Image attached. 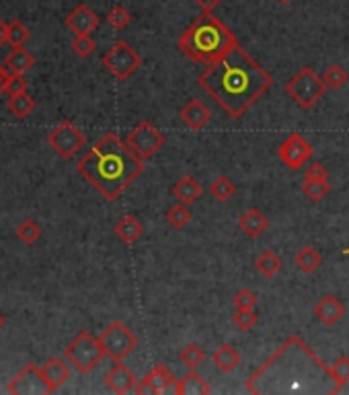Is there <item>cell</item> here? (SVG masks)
Wrapping results in <instances>:
<instances>
[{
    "mask_svg": "<svg viewBox=\"0 0 349 395\" xmlns=\"http://www.w3.org/2000/svg\"><path fill=\"white\" fill-rule=\"evenodd\" d=\"M239 46L236 36L212 13H202L192 25L179 36V52L197 64H212Z\"/></svg>",
    "mask_w": 349,
    "mask_h": 395,
    "instance_id": "obj_4",
    "label": "cell"
},
{
    "mask_svg": "<svg viewBox=\"0 0 349 395\" xmlns=\"http://www.w3.org/2000/svg\"><path fill=\"white\" fill-rule=\"evenodd\" d=\"M105 385H107V389L113 391V394L125 395L136 389L138 379H136V375H134L125 364H122V360H120V362L105 375Z\"/></svg>",
    "mask_w": 349,
    "mask_h": 395,
    "instance_id": "obj_14",
    "label": "cell"
},
{
    "mask_svg": "<svg viewBox=\"0 0 349 395\" xmlns=\"http://www.w3.org/2000/svg\"><path fill=\"white\" fill-rule=\"evenodd\" d=\"M179 360H181V364H185L187 369H197L204 360H206V352H204V348L202 346H197V344H187L185 348H181L179 350Z\"/></svg>",
    "mask_w": 349,
    "mask_h": 395,
    "instance_id": "obj_31",
    "label": "cell"
},
{
    "mask_svg": "<svg viewBox=\"0 0 349 395\" xmlns=\"http://www.w3.org/2000/svg\"><path fill=\"white\" fill-rule=\"evenodd\" d=\"M70 48H72V52L78 56V58H88V56L97 50V43H95V39L90 36H76Z\"/></svg>",
    "mask_w": 349,
    "mask_h": 395,
    "instance_id": "obj_38",
    "label": "cell"
},
{
    "mask_svg": "<svg viewBox=\"0 0 349 395\" xmlns=\"http://www.w3.org/2000/svg\"><path fill=\"white\" fill-rule=\"evenodd\" d=\"M314 315H316V319H318L321 324L331 327V325H337L343 319V315H345V305H343L337 297L327 294V297H323V299L314 305Z\"/></svg>",
    "mask_w": 349,
    "mask_h": 395,
    "instance_id": "obj_16",
    "label": "cell"
},
{
    "mask_svg": "<svg viewBox=\"0 0 349 395\" xmlns=\"http://www.w3.org/2000/svg\"><path fill=\"white\" fill-rule=\"evenodd\" d=\"M192 210H189V206L187 204H181V202H177L174 206H171L169 210H167V215H165V220L177 229V231H181V229H185L189 222H192Z\"/></svg>",
    "mask_w": 349,
    "mask_h": 395,
    "instance_id": "obj_28",
    "label": "cell"
},
{
    "mask_svg": "<svg viewBox=\"0 0 349 395\" xmlns=\"http://www.w3.org/2000/svg\"><path fill=\"white\" fill-rule=\"evenodd\" d=\"M113 233L115 237L125 243V245H132V243H136L142 233H144V227H142V222H140L136 216L132 215H125L122 216L118 222H115V227H113Z\"/></svg>",
    "mask_w": 349,
    "mask_h": 395,
    "instance_id": "obj_21",
    "label": "cell"
},
{
    "mask_svg": "<svg viewBox=\"0 0 349 395\" xmlns=\"http://www.w3.org/2000/svg\"><path fill=\"white\" fill-rule=\"evenodd\" d=\"M6 109L15 116V118H27L35 111V99L25 91V93H19V95H13L9 97L6 101Z\"/></svg>",
    "mask_w": 349,
    "mask_h": 395,
    "instance_id": "obj_25",
    "label": "cell"
},
{
    "mask_svg": "<svg viewBox=\"0 0 349 395\" xmlns=\"http://www.w3.org/2000/svg\"><path fill=\"white\" fill-rule=\"evenodd\" d=\"M329 190H331L329 180L327 181L304 180V183H302V192H304V196L308 198L311 202H321L323 198L329 194Z\"/></svg>",
    "mask_w": 349,
    "mask_h": 395,
    "instance_id": "obj_32",
    "label": "cell"
},
{
    "mask_svg": "<svg viewBox=\"0 0 349 395\" xmlns=\"http://www.w3.org/2000/svg\"><path fill=\"white\" fill-rule=\"evenodd\" d=\"M193 2H195V6H197L202 13H212L222 0H193Z\"/></svg>",
    "mask_w": 349,
    "mask_h": 395,
    "instance_id": "obj_43",
    "label": "cell"
},
{
    "mask_svg": "<svg viewBox=\"0 0 349 395\" xmlns=\"http://www.w3.org/2000/svg\"><path fill=\"white\" fill-rule=\"evenodd\" d=\"M70 366L72 364H70L68 360L60 359V356H52V359H48L43 362L41 371H43V377L48 381L52 394L56 389H60L70 379Z\"/></svg>",
    "mask_w": 349,
    "mask_h": 395,
    "instance_id": "obj_17",
    "label": "cell"
},
{
    "mask_svg": "<svg viewBox=\"0 0 349 395\" xmlns=\"http://www.w3.org/2000/svg\"><path fill=\"white\" fill-rule=\"evenodd\" d=\"M134 391H136V394H140V395H146V394L158 395L157 387H155V383L150 381V377H148V375L142 379V381H138V385H136V389H134Z\"/></svg>",
    "mask_w": 349,
    "mask_h": 395,
    "instance_id": "obj_42",
    "label": "cell"
},
{
    "mask_svg": "<svg viewBox=\"0 0 349 395\" xmlns=\"http://www.w3.org/2000/svg\"><path fill=\"white\" fill-rule=\"evenodd\" d=\"M348 78V72H345V68L341 64H331L329 68H325V72H323V83L327 85V89H343Z\"/></svg>",
    "mask_w": 349,
    "mask_h": 395,
    "instance_id": "obj_30",
    "label": "cell"
},
{
    "mask_svg": "<svg viewBox=\"0 0 349 395\" xmlns=\"http://www.w3.org/2000/svg\"><path fill=\"white\" fill-rule=\"evenodd\" d=\"M99 23H101L99 15L87 4H78L66 17V27L76 36H90L99 27Z\"/></svg>",
    "mask_w": 349,
    "mask_h": 395,
    "instance_id": "obj_13",
    "label": "cell"
},
{
    "mask_svg": "<svg viewBox=\"0 0 349 395\" xmlns=\"http://www.w3.org/2000/svg\"><path fill=\"white\" fill-rule=\"evenodd\" d=\"M283 89L298 108L313 109L323 99L327 85L323 83V76H318L311 66H304L286 83Z\"/></svg>",
    "mask_w": 349,
    "mask_h": 395,
    "instance_id": "obj_5",
    "label": "cell"
},
{
    "mask_svg": "<svg viewBox=\"0 0 349 395\" xmlns=\"http://www.w3.org/2000/svg\"><path fill=\"white\" fill-rule=\"evenodd\" d=\"M105 350L101 346L99 338H95L88 332H80L74 340L70 342L64 348V359L72 364V369H76L78 373L87 375L93 369L99 366V362L103 360Z\"/></svg>",
    "mask_w": 349,
    "mask_h": 395,
    "instance_id": "obj_6",
    "label": "cell"
},
{
    "mask_svg": "<svg viewBox=\"0 0 349 395\" xmlns=\"http://www.w3.org/2000/svg\"><path fill=\"white\" fill-rule=\"evenodd\" d=\"M212 364H214L220 373H232V371L241 364V354H239L236 348H232L230 344H222V346L216 348V352L212 354Z\"/></svg>",
    "mask_w": 349,
    "mask_h": 395,
    "instance_id": "obj_22",
    "label": "cell"
},
{
    "mask_svg": "<svg viewBox=\"0 0 349 395\" xmlns=\"http://www.w3.org/2000/svg\"><path fill=\"white\" fill-rule=\"evenodd\" d=\"M314 155L311 143L302 134H290L283 143L279 144L278 157L288 169H300L311 161Z\"/></svg>",
    "mask_w": 349,
    "mask_h": 395,
    "instance_id": "obj_12",
    "label": "cell"
},
{
    "mask_svg": "<svg viewBox=\"0 0 349 395\" xmlns=\"http://www.w3.org/2000/svg\"><path fill=\"white\" fill-rule=\"evenodd\" d=\"M294 266H296L302 274H313L323 266V255L314 250L313 245H304L300 252L294 255Z\"/></svg>",
    "mask_w": 349,
    "mask_h": 395,
    "instance_id": "obj_24",
    "label": "cell"
},
{
    "mask_svg": "<svg viewBox=\"0 0 349 395\" xmlns=\"http://www.w3.org/2000/svg\"><path fill=\"white\" fill-rule=\"evenodd\" d=\"M304 180H316V181H327L329 180V171L323 163H311L304 171Z\"/></svg>",
    "mask_w": 349,
    "mask_h": 395,
    "instance_id": "obj_40",
    "label": "cell"
},
{
    "mask_svg": "<svg viewBox=\"0 0 349 395\" xmlns=\"http://www.w3.org/2000/svg\"><path fill=\"white\" fill-rule=\"evenodd\" d=\"M4 91L9 93V97L19 95V93H25V91H27V81L23 78V74H11Z\"/></svg>",
    "mask_w": 349,
    "mask_h": 395,
    "instance_id": "obj_41",
    "label": "cell"
},
{
    "mask_svg": "<svg viewBox=\"0 0 349 395\" xmlns=\"http://www.w3.org/2000/svg\"><path fill=\"white\" fill-rule=\"evenodd\" d=\"M103 66L109 74H113L118 81H127L134 72L142 66V56L127 43V41H118L113 43L101 58Z\"/></svg>",
    "mask_w": 349,
    "mask_h": 395,
    "instance_id": "obj_8",
    "label": "cell"
},
{
    "mask_svg": "<svg viewBox=\"0 0 349 395\" xmlns=\"http://www.w3.org/2000/svg\"><path fill=\"white\" fill-rule=\"evenodd\" d=\"M331 375L335 379V387L337 394L349 383V356H339L331 364Z\"/></svg>",
    "mask_w": 349,
    "mask_h": 395,
    "instance_id": "obj_33",
    "label": "cell"
},
{
    "mask_svg": "<svg viewBox=\"0 0 349 395\" xmlns=\"http://www.w3.org/2000/svg\"><path fill=\"white\" fill-rule=\"evenodd\" d=\"M267 227H269V218L263 215L259 208H249L239 218V229L243 231L246 239H259Z\"/></svg>",
    "mask_w": 349,
    "mask_h": 395,
    "instance_id": "obj_18",
    "label": "cell"
},
{
    "mask_svg": "<svg viewBox=\"0 0 349 395\" xmlns=\"http://www.w3.org/2000/svg\"><path fill=\"white\" fill-rule=\"evenodd\" d=\"M125 146L138 157L140 161H148L157 155L165 144V134L155 128L150 122H140L127 136H125Z\"/></svg>",
    "mask_w": 349,
    "mask_h": 395,
    "instance_id": "obj_10",
    "label": "cell"
},
{
    "mask_svg": "<svg viewBox=\"0 0 349 395\" xmlns=\"http://www.w3.org/2000/svg\"><path fill=\"white\" fill-rule=\"evenodd\" d=\"M249 394H337L331 366L300 336H290L246 379Z\"/></svg>",
    "mask_w": 349,
    "mask_h": 395,
    "instance_id": "obj_1",
    "label": "cell"
},
{
    "mask_svg": "<svg viewBox=\"0 0 349 395\" xmlns=\"http://www.w3.org/2000/svg\"><path fill=\"white\" fill-rule=\"evenodd\" d=\"M4 324H6V322H4V315H2V313H0V329H2V327H4Z\"/></svg>",
    "mask_w": 349,
    "mask_h": 395,
    "instance_id": "obj_46",
    "label": "cell"
},
{
    "mask_svg": "<svg viewBox=\"0 0 349 395\" xmlns=\"http://www.w3.org/2000/svg\"><path fill=\"white\" fill-rule=\"evenodd\" d=\"M179 118L185 126L189 130H202V128L208 126V122L212 120V109L199 101V99H192L189 103H185L181 111H179Z\"/></svg>",
    "mask_w": 349,
    "mask_h": 395,
    "instance_id": "obj_15",
    "label": "cell"
},
{
    "mask_svg": "<svg viewBox=\"0 0 349 395\" xmlns=\"http://www.w3.org/2000/svg\"><path fill=\"white\" fill-rule=\"evenodd\" d=\"M234 192H236V185L226 175H218L216 180L209 183V194H212V198H216L218 202H228L230 198L234 196Z\"/></svg>",
    "mask_w": 349,
    "mask_h": 395,
    "instance_id": "obj_29",
    "label": "cell"
},
{
    "mask_svg": "<svg viewBox=\"0 0 349 395\" xmlns=\"http://www.w3.org/2000/svg\"><path fill=\"white\" fill-rule=\"evenodd\" d=\"M35 58L25 48H15L11 54L4 58V68L9 74H25L29 68H33Z\"/></svg>",
    "mask_w": 349,
    "mask_h": 395,
    "instance_id": "obj_23",
    "label": "cell"
},
{
    "mask_svg": "<svg viewBox=\"0 0 349 395\" xmlns=\"http://www.w3.org/2000/svg\"><path fill=\"white\" fill-rule=\"evenodd\" d=\"M343 255H349V250H343Z\"/></svg>",
    "mask_w": 349,
    "mask_h": 395,
    "instance_id": "obj_48",
    "label": "cell"
},
{
    "mask_svg": "<svg viewBox=\"0 0 349 395\" xmlns=\"http://www.w3.org/2000/svg\"><path fill=\"white\" fill-rule=\"evenodd\" d=\"M173 391L177 395H209L212 387H209L208 381L199 373H195V369H193L192 373H187L185 377L174 381Z\"/></svg>",
    "mask_w": 349,
    "mask_h": 395,
    "instance_id": "obj_19",
    "label": "cell"
},
{
    "mask_svg": "<svg viewBox=\"0 0 349 395\" xmlns=\"http://www.w3.org/2000/svg\"><path fill=\"white\" fill-rule=\"evenodd\" d=\"M281 257H279L276 252H263L257 260H255V268L257 272L261 274L263 278H267V280H271V278H276V274H278L279 270H281Z\"/></svg>",
    "mask_w": 349,
    "mask_h": 395,
    "instance_id": "obj_27",
    "label": "cell"
},
{
    "mask_svg": "<svg viewBox=\"0 0 349 395\" xmlns=\"http://www.w3.org/2000/svg\"><path fill=\"white\" fill-rule=\"evenodd\" d=\"M29 36H31V31L17 19L9 25V43L13 48H23V43L29 39Z\"/></svg>",
    "mask_w": 349,
    "mask_h": 395,
    "instance_id": "obj_37",
    "label": "cell"
},
{
    "mask_svg": "<svg viewBox=\"0 0 349 395\" xmlns=\"http://www.w3.org/2000/svg\"><path fill=\"white\" fill-rule=\"evenodd\" d=\"M259 303L257 294L249 288H241L234 297H232V305L234 309H255Z\"/></svg>",
    "mask_w": 349,
    "mask_h": 395,
    "instance_id": "obj_39",
    "label": "cell"
},
{
    "mask_svg": "<svg viewBox=\"0 0 349 395\" xmlns=\"http://www.w3.org/2000/svg\"><path fill=\"white\" fill-rule=\"evenodd\" d=\"M6 391L15 395H41L52 394L48 381L43 377L41 366H37L33 362H29L27 366H23L15 377L11 379V383L6 385Z\"/></svg>",
    "mask_w": 349,
    "mask_h": 395,
    "instance_id": "obj_11",
    "label": "cell"
},
{
    "mask_svg": "<svg viewBox=\"0 0 349 395\" xmlns=\"http://www.w3.org/2000/svg\"><path fill=\"white\" fill-rule=\"evenodd\" d=\"M9 43V25L0 19V46Z\"/></svg>",
    "mask_w": 349,
    "mask_h": 395,
    "instance_id": "obj_44",
    "label": "cell"
},
{
    "mask_svg": "<svg viewBox=\"0 0 349 395\" xmlns=\"http://www.w3.org/2000/svg\"><path fill=\"white\" fill-rule=\"evenodd\" d=\"M48 144L60 159H72L76 153H80L87 144V136L74 122L64 120L60 126H56L48 134Z\"/></svg>",
    "mask_w": 349,
    "mask_h": 395,
    "instance_id": "obj_9",
    "label": "cell"
},
{
    "mask_svg": "<svg viewBox=\"0 0 349 395\" xmlns=\"http://www.w3.org/2000/svg\"><path fill=\"white\" fill-rule=\"evenodd\" d=\"M99 342L103 346L105 356L111 360L120 362V360L127 359L136 348H138V336L123 324V322H111L105 327L99 336Z\"/></svg>",
    "mask_w": 349,
    "mask_h": 395,
    "instance_id": "obj_7",
    "label": "cell"
},
{
    "mask_svg": "<svg viewBox=\"0 0 349 395\" xmlns=\"http://www.w3.org/2000/svg\"><path fill=\"white\" fill-rule=\"evenodd\" d=\"M171 194H173L177 202L192 206V204H195V202L202 198L204 190H202L199 181L195 180V178H192V175H183V178H181V180L177 181V183L173 185Z\"/></svg>",
    "mask_w": 349,
    "mask_h": 395,
    "instance_id": "obj_20",
    "label": "cell"
},
{
    "mask_svg": "<svg viewBox=\"0 0 349 395\" xmlns=\"http://www.w3.org/2000/svg\"><path fill=\"white\" fill-rule=\"evenodd\" d=\"M148 377H150V381L155 383L158 395L167 394L169 389H173L174 381H177L173 375V371H171L167 364H162V362H158L157 366L148 373Z\"/></svg>",
    "mask_w": 349,
    "mask_h": 395,
    "instance_id": "obj_26",
    "label": "cell"
},
{
    "mask_svg": "<svg viewBox=\"0 0 349 395\" xmlns=\"http://www.w3.org/2000/svg\"><path fill=\"white\" fill-rule=\"evenodd\" d=\"M9 71L4 68V66H0V93L4 91V87H6V83H9Z\"/></svg>",
    "mask_w": 349,
    "mask_h": 395,
    "instance_id": "obj_45",
    "label": "cell"
},
{
    "mask_svg": "<svg viewBox=\"0 0 349 395\" xmlns=\"http://www.w3.org/2000/svg\"><path fill=\"white\" fill-rule=\"evenodd\" d=\"M259 322V315L255 313V309H236L232 313V324L236 325L241 332H249L253 329Z\"/></svg>",
    "mask_w": 349,
    "mask_h": 395,
    "instance_id": "obj_34",
    "label": "cell"
},
{
    "mask_svg": "<svg viewBox=\"0 0 349 395\" xmlns=\"http://www.w3.org/2000/svg\"><path fill=\"white\" fill-rule=\"evenodd\" d=\"M17 237L25 243V245H33L35 241L41 237V229H39V225L31 220V218H27V220H23L21 225L17 227Z\"/></svg>",
    "mask_w": 349,
    "mask_h": 395,
    "instance_id": "obj_35",
    "label": "cell"
},
{
    "mask_svg": "<svg viewBox=\"0 0 349 395\" xmlns=\"http://www.w3.org/2000/svg\"><path fill=\"white\" fill-rule=\"evenodd\" d=\"M107 21H109V25H111L113 29L122 31V29H125V27L130 25L132 15L125 11V6H122V4H115V6H113L109 13H107Z\"/></svg>",
    "mask_w": 349,
    "mask_h": 395,
    "instance_id": "obj_36",
    "label": "cell"
},
{
    "mask_svg": "<svg viewBox=\"0 0 349 395\" xmlns=\"http://www.w3.org/2000/svg\"><path fill=\"white\" fill-rule=\"evenodd\" d=\"M76 169L107 202H115L144 173V161L115 132H107L78 161Z\"/></svg>",
    "mask_w": 349,
    "mask_h": 395,
    "instance_id": "obj_3",
    "label": "cell"
},
{
    "mask_svg": "<svg viewBox=\"0 0 349 395\" xmlns=\"http://www.w3.org/2000/svg\"><path fill=\"white\" fill-rule=\"evenodd\" d=\"M197 85L224 109L228 118L239 120L274 87V76L244 48L236 46L208 64Z\"/></svg>",
    "mask_w": 349,
    "mask_h": 395,
    "instance_id": "obj_2",
    "label": "cell"
},
{
    "mask_svg": "<svg viewBox=\"0 0 349 395\" xmlns=\"http://www.w3.org/2000/svg\"><path fill=\"white\" fill-rule=\"evenodd\" d=\"M279 4H290V2H292V0H278Z\"/></svg>",
    "mask_w": 349,
    "mask_h": 395,
    "instance_id": "obj_47",
    "label": "cell"
}]
</instances>
